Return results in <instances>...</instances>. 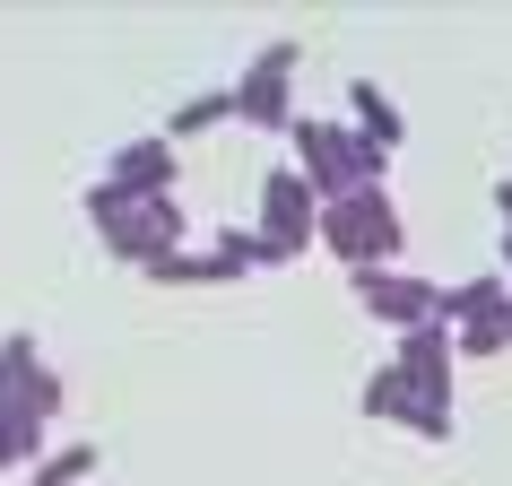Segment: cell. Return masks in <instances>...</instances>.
Returning a JSON list of instances; mask_svg holds the SVG:
<instances>
[{
  "label": "cell",
  "instance_id": "277c9868",
  "mask_svg": "<svg viewBox=\"0 0 512 486\" xmlns=\"http://www.w3.org/2000/svg\"><path fill=\"white\" fill-rule=\"evenodd\" d=\"M87 460H96L87 443H79V452H61V460H44V469H35V486H70V478H87Z\"/></svg>",
  "mask_w": 512,
  "mask_h": 486
},
{
  "label": "cell",
  "instance_id": "3957f363",
  "mask_svg": "<svg viewBox=\"0 0 512 486\" xmlns=\"http://www.w3.org/2000/svg\"><path fill=\"white\" fill-rule=\"evenodd\" d=\"M348 105H356V139H374V148H400V139H408L400 105H391L374 79H356V87H348Z\"/></svg>",
  "mask_w": 512,
  "mask_h": 486
},
{
  "label": "cell",
  "instance_id": "5b68a950",
  "mask_svg": "<svg viewBox=\"0 0 512 486\" xmlns=\"http://www.w3.org/2000/svg\"><path fill=\"white\" fill-rule=\"evenodd\" d=\"M495 217H504V243H512V174L495 183Z\"/></svg>",
  "mask_w": 512,
  "mask_h": 486
},
{
  "label": "cell",
  "instance_id": "6da1fadb",
  "mask_svg": "<svg viewBox=\"0 0 512 486\" xmlns=\"http://www.w3.org/2000/svg\"><path fill=\"white\" fill-rule=\"evenodd\" d=\"M322 235H330V252H348L356 270H391L408 226H400V209H391V191H348V200L322 209Z\"/></svg>",
  "mask_w": 512,
  "mask_h": 486
},
{
  "label": "cell",
  "instance_id": "7a4b0ae2",
  "mask_svg": "<svg viewBox=\"0 0 512 486\" xmlns=\"http://www.w3.org/2000/svg\"><path fill=\"white\" fill-rule=\"evenodd\" d=\"M287 70H296V44H270V61L243 79V96H235V113L243 122H278L287 113Z\"/></svg>",
  "mask_w": 512,
  "mask_h": 486
}]
</instances>
